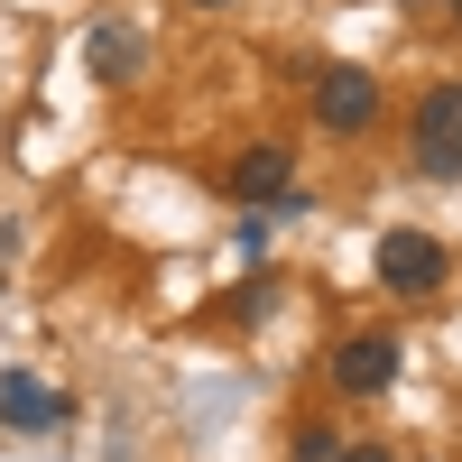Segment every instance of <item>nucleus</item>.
Wrapping results in <instances>:
<instances>
[{
    "mask_svg": "<svg viewBox=\"0 0 462 462\" xmlns=\"http://www.w3.org/2000/svg\"><path fill=\"white\" fill-rule=\"evenodd\" d=\"M407 158H416V176H435V185L462 176V84H426V93H416V111H407Z\"/></svg>",
    "mask_w": 462,
    "mask_h": 462,
    "instance_id": "nucleus-1",
    "label": "nucleus"
},
{
    "mask_svg": "<svg viewBox=\"0 0 462 462\" xmlns=\"http://www.w3.org/2000/svg\"><path fill=\"white\" fill-rule=\"evenodd\" d=\"M370 268H379V287H389V296L426 305V296H444V278H453V250L435 241V231H379Z\"/></svg>",
    "mask_w": 462,
    "mask_h": 462,
    "instance_id": "nucleus-2",
    "label": "nucleus"
},
{
    "mask_svg": "<svg viewBox=\"0 0 462 462\" xmlns=\"http://www.w3.org/2000/svg\"><path fill=\"white\" fill-rule=\"evenodd\" d=\"M315 121L333 139H361L379 121V74L370 65H315Z\"/></svg>",
    "mask_w": 462,
    "mask_h": 462,
    "instance_id": "nucleus-3",
    "label": "nucleus"
},
{
    "mask_svg": "<svg viewBox=\"0 0 462 462\" xmlns=\"http://www.w3.org/2000/svg\"><path fill=\"white\" fill-rule=\"evenodd\" d=\"M324 379H333V398H379V389L398 379V342H389V333L333 342V352H324Z\"/></svg>",
    "mask_w": 462,
    "mask_h": 462,
    "instance_id": "nucleus-4",
    "label": "nucleus"
},
{
    "mask_svg": "<svg viewBox=\"0 0 462 462\" xmlns=\"http://www.w3.org/2000/svg\"><path fill=\"white\" fill-rule=\"evenodd\" d=\"M287 176H296V148L287 139H250L241 158H231V195H241V204H278Z\"/></svg>",
    "mask_w": 462,
    "mask_h": 462,
    "instance_id": "nucleus-5",
    "label": "nucleus"
},
{
    "mask_svg": "<svg viewBox=\"0 0 462 462\" xmlns=\"http://www.w3.org/2000/svg\"><path fill=\"white\" fill-rule=\"evenodd\" d=\"M65 398L47 389V379H28V370H0V426H19V435H47V426H65Z\"/></svg>",
    "mask_w": 462,
    "mask_h": 462,
    "instance_id": "nucleus-6",
    "label": "nucleus"
},
{
    "mask_svg": "<svg viewBox=\"0 0 462 462\" xmlns=\"http://www.w3.org/2000/svg\"><path fill=\"white\" fill-rule=\"evenodd\" d=\"M84 56H93V74H102V84H130L148 47H139V28H93V47H84Z\"/></svg>",
    "mask_w": 462,
    "mask_h": 462,
    "instance_id": "nucleus-7",
    "label": "nucleus"
},
{
    "mask_svg": "<svg viewBox=\"0 0 462 462\" xmlns=\"http://www.w3.org/2000/svg\"><path fill=\"white\" fill-rule=\"evenodd\" d=\"M342 444H352V435H342L333 416H305L296 444H287V462H342Z\"/></svg>",
    "mask_w": 462,
    "mask_h": 462,
    "instance_id": "nucleus-8",
    "label": "nucleus"
},
{
    "mask_svg": "<svg viewBox=\"0 0 462 462\" xmlns=\"http://www.w3.org/2000/svg\"><path fill=\"white\" fill-rule=\"evenodd\" d=\"M342 462H389V453H379V444H342Z\"/></svg>",
    "mask_w": 462,
    "mask_h": 462,
    "instance_id": "nucleus-9",
    "label": "nucleus"
},
{
    "mask_svg": "<svg viewBox=\"0 0 462 462\" xmlns=\"http://www.w3.org/2000/svg\"><path fill=\"white\" fill-rule=\"evenodd\" d=\"M444 10H453V28H462V0H444Z\"/></svg>",
    "mask_w": 462,
    "mask_h": 462,
    "instance_id": "nucleus-10",
    "label": "nucleus"
},
{
    "mask_svg": "<svg viewBox=\"0 0 462 462\" xmlns=\"http://www.w3.org/2000/svg\"><path fill=\"white\" fill-rule=\"evenodd\" d=\"M195 10H222V0H195Z\"/></svg>",
    "mask_w": 462,
    "mask_h": 462,
    "instance_id": "nucleus-11",
    "label": "nucleus"
}]
</instances>
